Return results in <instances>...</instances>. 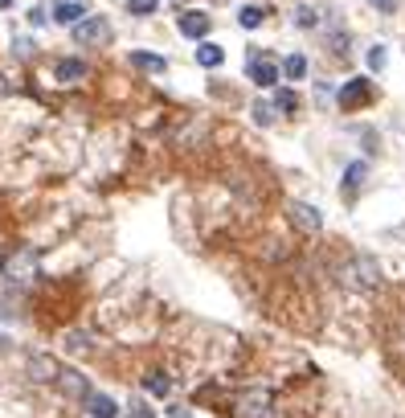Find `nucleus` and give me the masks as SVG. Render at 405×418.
<instances>
[{
	"instance_id": "nucleus-1",
	"label": "nucleus",
	"mask_w": 405,
	"mask_h": 418,
	"mask_svg": "<svg viewBox=\"0 0 405 418\" xmlns=\"http://www.w3.org/2000/svg\"><path fill=\"white\" fill-rule=\"evenodd\" d=\"M37 271H41V258H37L33 246H16V251H9L0 258V275H4V283H13V287H29L37 279Z\"/></svg>"
},
{
	"instance_id": "nucleus-2",
	"label": "nucleus",
	"mask_w": 405,
	"mask_h": 418,
	"mask_svg": "<svg viewBox=\"0 0 405 418\" xmlns=\"http://www.w3.org/2000/svg\"><path fill=\"white\" fill-rule=\"evenodd\" d=\"M340 283L352 287V291H373V287L381 283V267H377V258H369V254H352V258L340 267Z\"/></svg>"
},
{
	"instance_id": "nucleus-3",
	"label": "nucleus",
	"mask_w": 405,
	"mask_h": 418,
	"mask_svg": "<svg viewBox=\"0 0 405 418\" xmlns=\"http://www.w3.org/2000/svg\"><path fill=\"white\" fill-rule=\"evenodd\" d=\"M287 218H291V226L295 230H303V234H320V230H324L320 209L307 205V201H291V205H287Z\"/></svg>"
},
{
	"instance_id": "nucleus-4",
	"label": "nucleus",
	"mask_w": 405,
	"mask_h": 418,
	"mask_svg": "<svg viewBox=\"0 0 405 418\" xmlns=\"http://www.w3.org/2000/svg\"><path fill=\"white\" fill-rule=\"evenodd\" d=\"M74 37H78V46H102V41H111V25L102 17L78 21V25H74Z\"/></svg>"
},
{
	"instance_id": "nucleus-5",
	"label": "nucleus",
	"mask_w": 405,
	"mask_h": 418,
	"mask_svg": "<svg viewBox=\"0 0 405 418\" xmlns=\"http://www.w3.org/2000/svg\"><path fill=\"white\" fill-rule=\"evenodd\" d=\"M58 390H62L70 402H90L95 394H90V382L82 377V373H74V369H62L58 373Z\"/></svg>"
},
{
	"instance_id": "nucleus-6",
	"label": "nucleus",
	"mask_w": 405,
	"mask_h": 418,
	"mask_svg": "<svg viewBox=\"0 0 405 418\" xmlns=\"http://www.w3.org/2000/svg\"><path fill=\"white\" fill-rule=\"evenodd\" d=\"M238 414L242 418H275V406H270V394L266 390H250L238 406Z\"/></svg>"
},
{
	"instance_id": "nucleus-7",
	"label": "nucleus",
	"mask_w": 405,
	"mask_h": 418,
	"mask_svg": "<svg viewBox=\"0 0 405 418\" xmlns=\"http://www.w3.org/2000/svg\"><path fill=\"white\" fill-rule=\"evenodd\" d=\"M373 99V86H369V78H352V83H344L340 90V107L344 111H357L360 103Z\"/></svg>"
},
{
	"instance_id": "nucleus-8",
	"label": "nucleus",
	"mask_w": 405,
	"mask_h": 418,
	"mask_svg": "<svg viewBox=\"0 0 405 418\" xmlns=\"http://www.w3.org/2000/svg\"><path fill=\"white\" fill-rule=\"evenodd\" d=\"M246 74H250L254 86H275L278 83V66L270 58H250V70H246Z\"/></svg>"
},
{
	"instance_id": "nucleus-9",
	"label": "nucleus",
	"mask_w": 405,
	"mask_h": 418,
	"mask_svg": "<svg viewBox=\"0 0 405 418\" xmlns=\"http://www.w3.org/2000/svg\"><path fill=\"white\" fill-rule=\"evenodd\" d=\"M58 373H62V365L53 361V357H46V352H37L29 361V377L33 382H58Z\"/></svg>"
},
{
	"instance_id": "nucleus-10",
	"label": "nucleus",
	"mask_w": 405,
	"mask_h": 418,
	"mask_svg": "<svg viewBox=\"0 0 405 418\" xmlns=\"http://www.w3.org/2000/svg\"><path fill=\"white\" fill-rule=\"evenodd\" d=\"M209 13H180V33L193 37V41H201V37L209 33Z\"/></svg>"
},
{
	"instance_id": "nucleus-11",
	"label": "nucleus",
	"mask_w": 405,
	"mask_h": 418,
	"mask_svg": "<svg viewBox=\"0 0 405 418\" xmlns=\"http://www.w3.org/2000/svg\"><path fill=\"white\" fill-rule=\"evenodd\" d=\"M82 13H86V9H82L78 0H62V4H53V21H58V25H78Z\"/></svg>"
},
{
	"instance_id": "nucleus-12",
	"label": "nucleus",
	"mask_w": 405,
	"mask_h": 418,
	"mask_svg": "<svg viewBox=\"0 0 405 418\" xmlns=\"http://www.w3.org/2000/svg\"><path fill=\"white\" fill-rule=\"evenodd\" d=\"M196 62H201L205 70H217L221 62H226V50L213 46V41H201V46H196Z\"/></svg>"
},
{
	"instance_id": "nucleus-13",
	"label": "nucleus",
	"mask_w": 405,
	"mask_h": 418,
	"mask_svg": "<svg viewBox=\"0 0 405 418\" xmlns=\"http://www.w3.org/2000/svg\"><path fill=\"white\" fill-rule=\"evenodd\" d=\"M131 66L135 70H144V74H164V70H168V62H164L160 53H131Z\"/></svg>"
},
{
	"instance_id": "nucleus-14",
	"label": "nucleus",
	"mask_w": 405,
	"mask_h": 418,
	"mask_svg": "<svg viewBox=\"0 0 405 418\" xmlns=\"http://www.w3.org/2000/svg\"><path fill=\"white\" fill-rule=\"evenodd\" d=\"M115 414H119V406H115L107 394H98V398L86 402V418H115Z\"/></svg>"
},
{
	"instance_id": "nucleus-15",
	"label": "nucleus",
	"mask_w": 405,
	"mask_h": 418,
	"mask_svg": "<svg viewBox=\"0 0 405 418\" xmlns=\"http://www.w3.org/2000/svg\"><path fill=\"white\" fill-rule=\"evenodd\" d=\"M58 78H62V83H82V78H86V62H78V58L58 62Z\"/></svg>"
},
{
	"instance_id": "nucleus-16",
	"label": "nucleus",
	"mask_w": 405,
	"mask_h": 418,
	"mask_svg": "<svg viewBox=\"0 0 405 418\" xmlns=\"http://www.w3.org/2000/svg\"><path fill=\"white\" fill-rule=\"evenodd\" d=\"M283 74H287L291 83H299V78L307 74V58H303V53H291V58L283 62Z\"/></svg>"
},
{
	"instance_id": "nucleus-17",
	"label": "nucleus",
	"mask_w": 405,
	"mask_h": 418,
	"mask_svg": "<svg viewBox=\"0 0 405 418\" xmlns=\"http://www.w3.org/2000/svg\"><path fill=\"white\" fill-rule=\"evenodd\" d=\"M262 17H266V9H258V4H246L242 13H238V25H242V29H258Z\"/></svg>"
},
{
	"instance_id": "nucleus-18",
	"label": "nucleus",
	"mask_w": 405,
	"mask_h": 418,
	"mask_svg": "<svg viewBox=\"0 0 405 418\" xmlns=\"http://www.w3.org/2000/svg\"><path fill=\"white\" fill-rule=\"evenodd\" d=\"M364 172H369V164H364V160H357V164H348V172H344V189L352 193V189H357V184L364 181Z\"/></svg>"
},
{
	"instance_id": "nucleus-19",
	"label": "nucleus",
	"mask_w": 405,
	"mask_h": 418,
	"mask_svg": "<svg viewBox=\"0 0 405 418\" xmlns=\"http://www.w3.org/2000/svg\"><path fill=\"white\" fill-rule=\"evenodd\" d=\"M275 111L295 115V111H299V95H295V90H278V95H275Z\"/></svg>"
},
{
	"instance_id": "nucleus-20",
	"label": "nucleus",
	"mask_w": 405,
	"mask_h": 418,
	"mask_svg": "<svg viewBox=\"0 0 405 418\" xmlns=\"http://www.w3.org/2000/svg\"><path fill=\"white\" fill-rule=\"evenodd\" d=\"M250 111H254V123H258V127H270V123H275V107H270V103L258 99Z\"/></svg>"
},
{
	"instance_id": "nucleus-21",
	"label": "nucleus",
	"mask_w": 405,
	"mask_h": 418,
	"mask_svg": "<svg viewBox=\"0 0 405 418\" xmlns=\"http://www.w3.org/2000/svg\"><path fill=\"white\" fill-rule=\"evenodd\" d=\"M156 4H160V0H127V13L131 17H152Z\"/></svg>"
},
{
	"instance_id": "nucleus-22",
	"label": "nucleus",
	"mask_w": 405,
	"mask_h": 418,
	"mask_svg": "<svg viewBox=\"0 0 405 418\" xmlns=\"http://www.w3.org/2000/svg\"><path fill=\"white\" fill-rule=\"evenodd\" d=\"M147 390H152L156 398H164V394H168L172 385H168V377H160V373H152V377H147Z\"/></svg>"
},
{
	"instance_id": "nucleus-23",
	"label": "nucleus",
	"mask_w": 405,
	"mask_h": 418,
	"mask_svg": "<svg viewBox=\"0 0 405 418\" xmlns=\"http://www.w3.org/2000/svg\"><path fill=\"white\" fill-rule=\"evenodd\" d=\"M295 21H299L303 29H311V25H320V17H315V9H307V4H303V9H295Z\"/></svg>"
},
{
	"instance_id": "nucleus-24",
	"label": "nucleus",
	"mask_w": 405,
	"mask_h": 418,
	"mask_svg": "<svg viewBox=\"0 0 405 418\" xmlns=\"http://www.w3.org/2000/svg\"><path fill=\"white\" fill-rule=\"evenodd\" d=\"M385 58H389V53H385V46H373V50H369V66L381 70V66H385Z\"/></svg>"
},
{
	"instance_id": "nucleus-25",
	"label": "nucleus",
	"mask_w": 405,
	"mask_h": 418,
	"mask_svg": "<svg viewBox=\"0 0 405 418\" xmlns=\"http://www.w3.org/2000/svg\"><path fill=\"white\" fill-rule=\"evenodd\" d=\"M65 340H70V352H86L90 349V345H86V333H70Z\"/></svg>"
},
{
	"instance_id": "nucleus-26",
	"label": "nucleus",
	"mask_w": 405,
	"mask_h": 418,
	"mask_svg": "<svg viewBox=\"0 0 405 418\" xmlns=\"http://www.w3.org/2000/svg\"><path fill=\"white\" fill-rule=\"evenodd\" d=\"M377 9H381V13H393V9H397V0H373Z\"/></svg>"
},
{
	"instance_id": "nucleus-27",
	"label": "nucleus",
	"mask_w": 405,
	"mask_h": 418,
	"mask_svg": "<svg viewBox=\"0 0 405 418\" xmlns=\"http://www.w3.org/2000/svg\"><path fill=\"white\" fill-rule=\"evenodd\" d=\"M131 418H152V414H147L144 406H135V414H131Z\"/></svg>"
},
{
	"instance_id": "nucleus-28",
	"label": "nucleus",
	"mask_w": 405,
	"mask_h": 418,
	"mask_svg": "<svg viewBox=\"0 0 405 418\" xmlns=\"http://www.w3.org/2000/svg\"><path fill=\"white\" fill-rule=\"evenodd\" d=\"M9 4H13V0H0V9H9Z\"/></svg>"
}]
</instances>
